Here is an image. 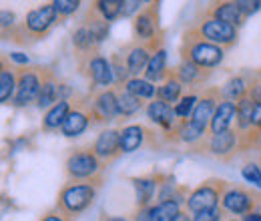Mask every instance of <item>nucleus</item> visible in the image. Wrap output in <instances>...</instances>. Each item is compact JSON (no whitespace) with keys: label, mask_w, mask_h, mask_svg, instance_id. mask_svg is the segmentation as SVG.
<instances>
[{"label":"nucleus","mask_w":261,"mask_h":221,"mask_svg":"<svg viewBox=\"0 0 261 221\" xmlns=\"http://www.w3.org/2000/svg\"><path fill=\"white\" fill-rule=\"evenodd\" d=\"M65 173L68 183H95L97 187L105 183V163L93 151V145L72 149L65 159Z\"/></svg>","instance_id":"nucleus-1"},{"label":"nucleus","mask_w":261,"mask_h":221,"mask_svg":"<svg viewBox=\"0 0 261 221\" xmlns=\"http://www.w3.org/2000/svg\"><path fill=\"white\" fill-rule=\"evenodd\" d=\"M59 20L61 18H59L55 4L53 2L42 4V6L31 10L20 24L10 29V40H14L18 44H33L36 40L44 38Z\"/></svg>","instance_id":"nucleus-2"},{"label":"nucleus","mask_w":261,"mask_h":221,"mask_svg":"<svg viewBox=\"0 0 261 221\" xmlns=\"http://www.w3.org/2000/svg\"><path fill=\"white\" fill-rule=\"evenodd\" d=\"M225 59V48L205 40L195 27H189L183 32V40H181V61H189V63L197 64L201 68H215L223 63Z\"/></svg>","instance_id":"nucleus-3"},{"label":"nucleus","mask_w":261,"mask_h":221,"mask_svg":"<svg viewBox=\"0 0 261 221\" xmlns=\"http://www.w3.org/2000/svg\"><path fill=\"white\" fill-rule=\"evenodd\" d=\"M98 189L100 187H97L95 183H66L59 191V199L55 207H59L61 211L76 219L95 203Z\"/></svg>","instance_id":"nucleus-4"},{"label":"nucleus","mask_w":261,"mask_h":221,"mask_svg":"<svg viewBox=\"0 0 261 221\" xmlns=\"http://www.w3.org/2000/svg\"><path fill=\"white\" fill-rule=\"evenodd\" d=\"M76 105H81L89 113L93 125H107V123H113L117 117H121L119 99H117L115 89L89 93L85 99H81Z\"/></svg>","instance_id":"nucleus-5"},{"label":"nucleus","mask_w":261,"mask_h":221,"mask_svg":"<svg viewBox=\"0 0 261 221\" xmlns=\"http://www.w3.org/2000/svg\"><path fill=\"white\" fill-rule=\"evenodd\" d=\"M79 61V70L81 75L89 81L91 85V93H98V91H107L113 89L111 85L115 83L113 77V66L107 57H102L100 53H93V55H85V57H76Z\"/></svg>","instance_id":"nucleus-6"},{"label":"nucleus","mask_w":261,"mask_h":221,"mask_svg":"<svg viewBox=\"0 0 261 221\" xmlns=\"http://www.w3.org/2000/svg\"><path fill=\"white\" fill-rule=\"evenodd\" d=\"M191 151L211 155L213 159H219L221 163H231L237 157V153H241L239 151V131L229 129L225 133L207 135L199 145L191 147Z\"/></svg>","instance_id":"nucleus-7"},{"label":"nucleus","mask_w":261,"mask_h":221,"mask_svg":"<svg viewBox=\"0 0 261 221\" xmlns=\"http://www.w3.org/2000/svg\"><path fill=\"white\" fill-rule=\"evenodd\" d=\"M229 187L227 181L223 179H207L201 185H197L195 189L187 195V211L191 215L203 213V211H211L215 207L221 205L223 193Z\"/></svg>","instance_id":"nucleus-8"},{"label":"nucleus","mask_w":261,"mask_h":221,"mask_svg":"<svg viewBox=\"0 0 261 221\" xmlns=\"http://www.w3.org/2000/svg\"><path fill=\"white\" fill-rule=\"evenodd\" d=\"M40 89H42V66H18V87L10 105L16 109L29 107L31 103H36Z\"/></svg>","instance_id":"nucleus-9"},{"label":"nucleus","mask_w":261,"mask_h":221,"mask_svg":"<svg viewBox=\"0 0 261 221\" xmlns=\"http://www.w3.org/2000/svg\"><path fill=\"white\" fill-rule=\"evenodd\" d=\"M159 8H161V2H147L143 10L135 16V22H133L135 42H151L165 34V31L161 29Z\"/></svg>","instance_id":"nucleus-10"},{"label":"nucleus","mask_w":261,"mask_h":221,"mask_svg":"<svg viewBox=\"0 0 261 221\" xmlns=\"http://www.w3.org/2000/svg\"><path fill=\"white\" fill-rule=\"evenodd\" d=\"M261 205V197L253 189L241 187V185H231L223 193L221 199V207L223 211H227L231 215H249L253 211H257V207Z\"/></svg>","instance_id":"nucleus-11"},{"label":"nucleus","mask_w":261,"mask_h":221,"mask_svg":"<svg viewBox=\"0 0 261 221\" xmlns=\"http://www.w3.org/2000/svg\"><path fill=\"white\" fill-rule=\"evenodd\" d=\"M193 27H195V31L199 32L205 40H209V42H213V44H217V46H221V48H225V51H229L231 46L237 44V36H239L237 29L231 27V24L221 22V20L203 18L199 24H193Z\"/></svg>","instance_id":"nucleus-12"},{"label":"nucleus","mask_w":261,"mask_h":221,"mask_svg":"<svg viewBox=\"0 0 261 221\" xmlns=\"http://www.w3.org/2000/svg\"><path fill=\"white\" fill-rule=\"evenodd\" d=\"M223 101L221 95V87H205L201 89V95L197 101V107L191 115V123H195L197 127H203V129H209L211 125V119L219 107V103Z\"/></svg>","instance_id":"nucleus-13"},{"label":"nucleus","mask_w":261,"mask_h":221,"mask_svg":"<svg viewBox=\"0 0 261 221\" xmlns=\"http://www.w3.org/2000/svg\"><path fill=\"white\" fill-rule=\"evenodd\" d=\"M157 135L153 129L141 125V123H133L121 129V151L123 153H135L147 145H155L157 141Z\"/></svg>","instance_id":"nucleus-14"},{"label":"nucleus","mask_w":261,"mask_h":221,"mask_svg":"<svg viewBox=\"0 0 261 221\" xmlns=\"http://www.w3.org/2000/svg\"><path fill=\"white\" fill-rule=\"evenodd\" d=\"M93 151L97 153V157L107 165H111L113 161L123 155L121 151V129H105L98 133V137L93 143Z\"/></svg>","instance_id":"nucleus-15"},{"label":"nucleus","mask_w":261,"mask_h":221,"mask_svg":"<svg viewBox=\"0 0 261 221\" xmlns=\"http://www.w3.org/2000/svg\"><path fill=\"white\" fill-rule=\"evenodd\" d=\"M165 173H151V175H143V177H133L130 183L137 193V207L139 209H147L151 207V201L155 199V193L159 195V189L165 181Z\"/></svg>","instance_id":"nucleus-16"},{"label":"nucleus","mask_w":261,"mask_h":221,"mask_svg":"<svg viewBox=\"0 0 261 221\" xmlns=\"http://www.w3.org/2000/svg\"><path fill=\"white\" fill-rule=\"evenodd\" d=\"M205 18H215L231 27H241L245 22V14L241 12L239 0H225V2H213L209 8H205Z\"/></svg>","instance_id":"nucleus-17"},{"label":"nucleus","mask_w":261,"mask_h":221,"mask_svg":"<svg viewBox=\"0 0 261 221\" xmlns=\"http://www.w3.org/2000/svg\"><path fill=\"white\" fill-rule=\"evenodd\" d=\"M61 101V83L55 75V70L50 66H42V89L40 95L36 99V109H50Z\"/></svg>","instance_id":"nucleus-18"},{"label":"nucleus","mask_w":261,"mask_h":221,"mask_svg":"<svg viewBox=\"0 0 261 221\" xmlns=\"http://www.w3.org/2000/svg\"><path fill=\"white\" fill-rule=\"evenodd\" d=\"M8 63L10 61L2 57L0 61V103L2 105H10L18 87V66Z\"/></svg>","instance_id":"nucleus-19"},{"label":"nucleus","mask_w":261,"mask_h":221,"mask_svg":"<svg viewBox=\"0 0 261 221\" xmlns=\"http://www.w3.org/2000/svg\"><path fill=\"white\" fill-rule=\"evenodd\" d=\"M147 117L155 125L165 129V133H169L173 127L177 125V121H179L177 115H175V105H169V103L159 101V99H155V101H151L147 105Z\"/></svg>","instance_id":"nucleus-20"},{"label":"nucleus","mask_w":261,"mask_h":221,"mask_svg":"<svg viewBox=\"0 0 261 221\" xmlns=\"http://www.w3.org/2000/svg\"><path fill=\"white\" fill-rule=\"evenodd\" d=\"M233 123H237V103L223 99L211 119L209 135H217V133H225L229 129H235Z\"/></svg>","instance_id":"nucleus-21"},{"label":"nucleus","mask_w":261,"mask_h":221,"mask_svg":"<svg viewBox=\"0 0 261 221\" xmlns=\"http://www.w3.org/2000/svg\"><path fill=\"white\" fill-rule=\"evenodd\" d=\"M89 127H93L89 113H87L81 105H74L72 111H70L68 117H66V121H65V125H63V129H61V133L65 135L66 139H76V137H81Z\"/></svg>","instance_id":"nucleus-22"},{"label":"nucleus","mask_w":261,"mask_h":221,"mask_svg":"<svg viewBox=\"0 0 261 221\" xmlns=\"http://www.w3.org/2000/svg\"><path fill=\"white\" fill-rule=\"evenodd\" d=\"M171 70L177 75V79H179L183 85H187V87H191V89H197L199 85H203V83L211 77V70L201 68V66L189 63V61H181V63L177 64L175 68H171Z\"/></svg>","instance_id":"nucleus-23"},{"label":"nucleus","mask_w":261,"mask_h":221,"mask_svg":"<svg viewBox=\"0 0 261 221\" xmlns=\"http://www.w3.org/2000/svg\"><path fill=\"white\" fill-rule=\"evenodd\" d=\"M255 109H257V101L249 95V91H247V95L241 96L237 101V123H235V129L239 133H245V131L251 129Z\"/></svg>","instance_id":"nucleus-24"},{"label":"nucleus","mask_w":261,"mask_h":221,"mask_svg":"<svg viewBox=\"0 0 261 221\" xmlns=\"http://www.w3.org/2000/svg\"><path fill=\"white\" fill-rule=\"evenodd\" d=\"M70 111H72V107H70L68 101H59L55 107H50V109L44 113V117H42V129H44V131L63 129V125H65L66 117H68Z\"/></svg>","instance_id":"nucleus-25"},{"label":"nucleus","mask_w":261,"mask_h":221,"mask_svg":"<svg viewBox=\"0 0 261 221\" xmlns=\"http://www.w3.org/2000/svg\"><path fill=\"white\" fill-rule=\"evenodd\" d=\"M183 83L177 79V75L173 72V70H169V75H167V79H165L163 83H161V87H159V91H157V99L159 101H165V103H179L181 101V93H183Z\"/></svg>","instance_id":"nucleus-26"},{"label":"nucleus","mask_w":261,"mask_h":221,"mask_svg":"<svg viewBox=\"0 0 261 221\" xmlns=\"http://www.w3.org/2000/svg\"><path fill=\"white\" fill-rule=\"evenodd\" d=\"M167 75H169V68H167V51L161 48L159 53L153 55V59H151L149 64H147L145 79H147L149 83L157 85V83H161V81L167 79Z\"/></svg>","instance_id":"nucleus-27"},{"label":"nucleus","mask_w":261,"mask_h":221,"mask_svg":"<svg viewBox=\"0 0 261 221\" xmlns=\"http://www.w3.org/2000/svg\"><path fill=\"white\" fill-rule=\"evenodd\" d=\"M181 213V203L177 201H165L147 207V217L149 221H173Z\"/></svg>","instance_id":"nucleus-28"},{"label":"nucleus","mask_w":261,"mask_h":221,"mask_svg":"<svg viewBox=\"0 0 261 221\" xmlns=\"http://www.w3.org/2000/svg\"><path fill=\"white\" fill-rule=\"evenodd\" d=\"M115 91H117L119 111H121V117H123V119L137 115V113L143 109V101H141L139 96H135L133 93H129L125 87H121V89H117V87H115Z\"/></svg>","instance_id":"nucleus-29"},{"label":"nucleus","mask_w":261,"mask_h":221,"mask_svg":"<svg viewBox=\"0 0 261 221\" xmlns=\"http://www.w3.org/2000/svg\"><path fill=\"white\" fill-rule=\"evenodd\" d=\"M247 91H249V83H245V79L239 75V77H231L227 83L221 87V95L225 101H233V103H237L241 96L247 95Z\"/></svg>","instance_id":"nucleus-30"},{"label":"nucleus","mask_w":261,"mask_h":221,"mask_svg":"<svg viewBox=\"0 0 261 221\" xmlns=\"http://www.w3.org/2000/svg\"><path fill=\"white\" fill-rule=\"evenodd\" d=\"M125 89H127L129 93H133L135 96H139L141 101H145V99L155 101V99H157V91H159V87H155L153 83H149L147 79H141V77L130 79L129 83L125 85Z\"/></svg>","instance_id":"nucleus-31"},{"label":"nucleus","mask_w":261,"mask_h":221,"mask_svg":"<svg viewBox=\"0 0 261 221\" xmlns=\"http://www.w3.org/2000/svg\"><path fill=\"white\" fill-rule=\"evenodd\" d=\"M109 61H111V66H113V77H115L117 89L125 87L130 81V72H129V66H127V57H121L119 53H113Z\"/></svg>","instance_id":"nucleus-32"},{"label":"nucleus","mask_w":261,"mask_h":221,"mask_svg":"<svg viewBox=\"0 0 261 221\" xmlns=\"http://www.w3.org/2000/svg\"><path fill=\"white\" fill-rule=\"evenodd\" d=\"M93 10L100 14L107 22H113L123 12V0H98L93 4Z\"/></svg>","instance_id":"nucleus-33"},{"label":"nucleus","mask_w":261,"mask_h":221,"mask_svg":"<svg viewBox=\"0 0 261 221\" xmlns=\"http://www.w3.org/2000/svg\"><path fill=\"white\" fill-rule=\"evenodd\" d=\"M197 101H199V95H195V93H187V95L181 96V101L175 105V115H177L179 121L191 119V115H193L197 107Z\"/></svg>","instance_id":"nucleus-34"},{"label":"nucleus","mask_w":261,"mask_h":221,"mask_svg":"<svg viewBox=\"0 0 261 221\" xmlns=\"http://www.w3.org/2000/svg\"><path fill=\"white\" fill-rule=\"evenodd\" d=\"M241 175H243V179H245L247 183H251V185H255V187H259L261 189V167L259 165H255V163H247V165L241 169Z\"/></svg>","instance_id":"nucleus-35"},{"label":"nucleus","mask_w":261,"mask_h":221,"mask_svg":"<svg viewBox=\"0 0 261 221\" xmlns=\"http://www.w3.org/2000/svg\"><path fill=\"white\" fill-rule=\"evenodd\" d=\"M53 4L57 8V12H59V18H66V16L74 14L79 10V6H81L79 0H55Z\"/></svg>","instance_id":"nucleus-36"},{"label":"nucleus","mask_w":261,"mask_h":221,"mask_svg":"<svg viewBox=\"0 0 261 221\" xmlns=\"http://www.w3.org/2000/svg\"><path fill=\"white\" fill-rule=\"evenodd\" d=\"M38 221H74V217H70L68 213L61 211L59 207H53V209H48Z\"/></svg>","instance_id":"nucleus-37"},{"label":"nucleus","mask_w":261,"mask_h":221,"mask_svg":"<svg viewBox=\"0 0 261 221\" xmlns=\"http://www.w3.org/2000/svg\"><path fill=\"white\" fill-rule=\"evenodd\" d=\"M143 2H139V0H123V12H121V16H130V14H139L141 10H143Z\"/></svg>","instance_id":"nucleus-38"},{"label":"nucleus","mask_w":261,"mask_h":221,"mask_svg":"<svg viewBox=\"0 0 261 221\" xmlns=\"http://www.w3.org/2000/svg\"><path fill=\"white\" fill-rule=\"evenodd\" d=\"M239 6H241V12L247 16H251L253 12H257L261 8V2L259 0H239Z\"/></svg>","instance_id":"nucleus-39"},{"label":"nucleus","mask_w":261,"mask_h":221,"mask_svg":"<svg viewBox=\"0 0 261 221\" xmlns=\"http://www.w3.org/2000/svg\"><path fill=\"white\" fill-rule=\"evenodd\" d=\"M10 63H16V64H29V57L27 55H22V53H10L8 57H6Z\"/></svg>","instance_id":"nucleus-40"},{"label":"nucleus","mask_w":261,"mask_h":221,"mask_svg":"<svg viewBox=\"0 0 261 221\" xmlns=\"http://www.w3.org/2000/svg\"><path fill=\"white\" fill-rule=\"evenodd\" d=\"M243 221H261V211H253V213H249V215H245Z\"/></svg>","instance_id":"nucleus-41"},{"label":"nucleus","mask_w":261,"mask_h":221,"mask_svg":"<svg viewBox=\"0 0 261 221\" xmlns=\"http://www.w3.org/2000/svg\"><path fill=\"white\" fill-rule=\"evenodd\" d=\"M173 221H193V217H189V215H187V211H181V213H179Z\"/></svg>","instance_id":"nucleus-42"},{"label":"nucleus","mask_w":261,"mask_h":221,"mask_svg":"<svg viewBox=\"0 0 261 221\" xmlns=\"http://www.w3.org/2000/svg\"><path fill=\"white\" fill-rule=\"evenodd\" d=\"M100 221H127V219H123V217H113V215H102Z\"/></svg>","instance_id":"nucleus-43"},{"label":"nucleus","mask_w":261,"mask_h":221,"mask_svg":"<svg viewBox=\"0 0 261 221\" xmlns=\"http://www.w3.org/2000/svg\"><path fill=\"white\" fill-rule=\"evenodd\" d=\"M229 221H239V219H229Z\"/></svg>","instance_id":"nucleus-44"},{"label":"nucleus","mask_w":261,"mask_h":221,"mask_svg":"<svg viewBox=\"0 0 261 221\" xmlns=\"http://www.w3.org/2000/svg\"><path fill=\"white\" fill-rule=\"evenodd\" d=\"M259 167H261V165H259Z\"/></svg>","instance_id":"nucleus-45"}]
</instances>
